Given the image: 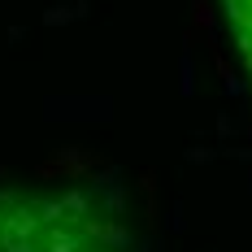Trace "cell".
I'll return each mask as SVG.
<instances>
[{
    "mask_svg": "<svg viewBox=\"0 0 252 252\" xmlns=\"http://www.w3.org/2000/svg\"><path fill=\"white\" fill-rule=\"evenodd\" d=\"M222 4V18H226L230 44H235V57H239V70L252 83V0H218Z\"/></svg>",
    "mask_w": 252,
    "mask_h": 252,
    "instance_id": "7a4b0ae2",
    "label": "cell"
},
{
    "mask_svg": "<svg viewBox=\"0 0 252 252\" xmlns=\"http://www.w3.org/2000/svg\"><path fill=\"white\" fill-rule=\"evenodd\" d=\"M0 252H135L122 213L83 187H4Z\"/></svg>",
    "mask_w": 252,
    "mask_h": 252,
    "instance_id": "6da1fadb",
    "label": "cell"
}]
</instances>
